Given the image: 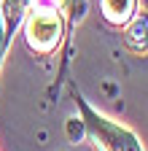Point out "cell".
<instances>
[{"label":"cell","instance_id":"1","mask_svg":"<svg viewBox=\"0 0 148 151\" xmlns=\"http://www.w3.org/2000/svg\"><path fill=\"white\" fill-rule=\"evenodd\" d=\"M73 100H76V108L81 111V129L94 151H143V143L137 140L132 129L97 113L78 94V89H73Z\"/></svg>","mask_w":148,"mask_h":151},{"label":"cell","instance_id":"2","mask_svg":"<svg viewBox=\"0 0 148 151\" xmlns=\"http://www.w3.org/2000/svg\"><path fill=\"white\" fill-rule=\"evenodd\" d=\"M62 16L59 11L54 8H41V6H30L27 11V22H24V38H27V46L35 54H51L57 51L59 41H62Z\"/></svg>","mask_w":148,"mask_h":151},{"label":"cell","instance_id":"3","mask_svg":"<svg viewBox=\"0 0 148 151\" xmlns=\"http://www.w3.org/2000/svg\"><path fill=\"white\" fill-rule=\"evenodd\" d=\"M102 19L113 27H124L137 14V0H100Z\"/></svg>","mask_w":148,"mask_h":151},{"label":"cell","instance_id":"4","mask_svg":"<svg viewBox=\"0 0 148 151\" xmlns=\"http://www.w3.org/2000/svg\"><path fill=\"white\" fill-rule=\"evenodd\" d=\"M30 6H32V0H0V19H3L6 41H11L14 30L22 24V19L30 11Z\"/></svg>","mask_w":148,"mask_h":151},{"label":"cell","instance_id":"5","mask_svg":"<svg viewBox=\"0 0 148 151\" xmlns=\"http://www.w3.org/2000/svg\"><path fill=\"white\" fill-rule=\"evenodd\" d=\"M124 27H127L124 30V43L132 51H137V54H145L148 51V16L145 14L143 16L135 14Z\"/></svg>","mask_w":148,"mask_h":151},{"label":"cell","instance_id":"6","mask_svg":"<svg viewBox=\"0 0 148 151\" xmlns=\"http://www.w3.org/2000/svg\"><path fill=\"white\" fill-rule=\"evenodd\" d=\"M8 41H6V32H3V19H0V62H3V51H6Z\"/></svg>","mask_w":148,"mask_h":151}]
</instances>
